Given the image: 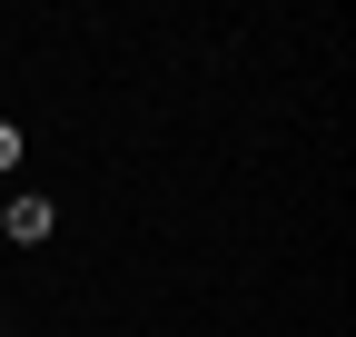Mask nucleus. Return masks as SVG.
I'll list each match as a JSON object with an SVG mask.
<instances>
[{
	"label": "nucleus",
	"instance_id": "f257e3e1",
	"mask_svg": "<svg viewBox=\"0 0 356 337\" xmlns=\"http://www.w3.org/2000/svg\"><path fill=\"white\" fill-rule=\"evenodd\" d=\"M50 228H60V208H50V198H40V189H20L10 208H0V238H10V248H40V238H50Z\"/></svg>",
	"mask_w": 356,
	"mask_h": 337
},
{
	"label": "nucleus",
	"instance_id": "f03ea898",
	"mask_svg": "<svg viewBox=\"0 0 356 337\" xmlns=\"http://www.w3.org/2000/svg\"><path fill=\"white\" fill-rule=\"evenodd\" d=\"M0 168H20V130H10V119H0Z\"/></svg>",
	"mask_w": 356,
	"mask_h": 337
}]
</instances>
